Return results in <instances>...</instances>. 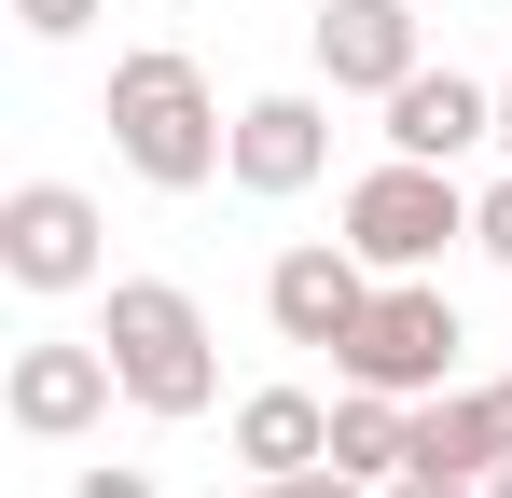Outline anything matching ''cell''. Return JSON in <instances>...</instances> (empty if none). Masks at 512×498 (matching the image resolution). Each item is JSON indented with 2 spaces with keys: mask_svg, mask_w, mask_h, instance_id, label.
I'll return each instance as SVG.
<instances>
[{
  "mask_svg": "<svg viewBox=\"0 0 512 498\" xmlns=\"http://www.w3.org/2000/svg\"><path fill=\"white\" fill-rule=\"evenodd\" d=\"M97 125H111V153L139 166L153 194H208V180L236 166V111L208 97V70H194L180 42H139V56H111V97H97Z\"/></svg>",
  "mask_w": 512,
  "mask_h": 498,
  "instance_id": "cell-1",
  "label": "cell"
},
{
  "mask_svg": "<svg viewBox=\"0 0 512 498\" xmlns=\"http://www.w3.org/2000/svg\"><path fill=\"white\" fill-rule=\"evenodd\" d=\"M97 346H111V374H125L139 415H208L222 402V332H208V305L180 277H111Z\"/></svg>",
  "mask_w": 512,
  "mask_h": 498,
  "instance_id": "cell-2",
  "label": "cell"
},
{
  "mask_svg": "<svg viewBox=\"0 0 512 498\" xmlns=\"http://www.w3.org/2000/svg\"><path fill=\"white\" fill-rule=\"evenodd\" d=\"M457 236H471V194H457V166L388 153V166H360V180H346V249H360L374 277H429Z\"/></svg>",
  "mask_w": 512,
  "mask_h": 498,
  "instance_id": "cell-3",
  "label": "cell"
},
{
  "mask_svg": "<svg viewBox=\"0 0 512 498\" xmlns=\"http://www.w3.org/2000/svg\"><path fill=\"white\" fill-rule=\"evenodd\" d=\"M457 305L429 291V277H374V305H360V332L333 346L346 388H402V402H429V388H457Z\"/></svg>",
  "mask_w": 512,
  "mask_h": 498,
  "instance_id": "cell-4",
  "label": "cell"
},
{
  "mask_svg": "<svg viewBox=\"0 0 512 498\" xmlns=\"http://www.w3.org/2000/svg\"><path fill=\"white\" fill-rule=\"evenodd\" d=\"M111 222H97L84 180H14L0 194V277L14 291H97V263H111Z\"/></svg>",
  "mask_w": 512,
  "mask_h": 498,
  "instance_id": "cell-5",
  "label": "cell"
},
{
  "mask_svg": "<svg viewBox=\"0 0 512 498\" xmlns=\"http://www.w3.org/2000/svg\"><path fill=\"white\" fill-rule=\"evenodd\" d=\"M125 402V374H111V346H70V332H42V346H14V374H0V415L28 429V443H84L97 415Z\"/></svg>",
  "mask_w": 512,
  "mask_h": 498,
  "instance_id": "cell-6",
  "label": "cell"
},
{
  "mask_svg": "<svg viewBox=\"0 0 512 498\" xmlns=\"http://www.w3.org/2000/svg\"><path fill=\"white\" fill-rule=\"evenodd\" d=\"M360 305H374V263H360L346 236H305V249L263 263V319H277V346H346Z\"/></svg>",
  "mask_w": 512,
  "mask_h": 498,
  "instance_id": "cell-7",
  "label": "cell"
},
{
  "mask_svg": "<svg viewBox=\"0 0 512 498\" xmlns=\"http://www.w3.org/2000/svg\"><path fill=\"white\" fill-rule=\"evenodd\" d=\"M305 42H319V83H333V97H388V83L429 70L402 0H319V28H305Z\"/></svg>",
  "mask_w": 512,
  "mask_h": 498,
  "instance_id": "cell-8",
  "label": "cell"
},
{
  "mask_svg": "<svg viewBox=\"0 0 512 498\" xmlns=\"http://www.w3.org/2000/svg\"><path fill=\"white\" fill-rule=\"evenodd\" d=\"M374 111H388V153H429V166L499 139V83H471V70H416V83H388Z\"/></svg>",
  "mask_w": 512,
  "mask_h": 498,
  "instance_id": "cell-9",
  "label": "cell"
},
{
  "mask_svg": "<svg viewBox=\"0 0 512 498\" xmlns=\"http://www.w3.org/2000/svg\"><path fill=\"white\" fill-rule=\"evenodd\" d=\"M319 166H333V111H319V97H250V111H236V166H222L236 194L277 208V194H305Z\"/></svg>",
  "mask_w": 512,
  "mask_h": 498,
  "instance_id": "cell-10",
  "label": "cell"
},
{
  "mask_svg": "<svg viewBox=\"0 0 512 498\" xmlns=\"http://www.w3.org/2000/svg\"><path fill=\"white\" fill-rule=\"evenodd\" d=\"M236 457H250V485L319 471V457H333V402H319V388H250V402H236Z\"/></svg>",
  "mask_w": 512,
  "mask_h": 498,
  "instance_id": "cell-11",
  "label": "cell"
},
{
  "mask_svg": "<svg viewBox=\"0 0 512 498\" xmlns=\"http://www.w3.org/2000/svg\"><path fill=\"white\" fill-rule=\"evenodd\" d=\"M499 457H512V402L499 388H429L416 402V457H402V471H471V485H485Z\"/></svg>",
  "mask_w": 512,
  "mask_h": 498,
  "instance_id": "cell-12",
  "label": "cell"
},
{
  "mask_svg": "<svg viewBox=\"0 0 512 498\" xmlns=\"http://www.w3.org/2000/svg\"><path fill=\"white\" fill-rule=\"evenodd\" d=\"M402 457H416V402H402V388H346V402H333V471L388 485Z\"/></svg>",
  "mask_w": 512,
  "mask_h": 498,
  "instance_id": "cell-13",
  "label": "cell"
},
{
  "mask_svg": "<svg viewBox=\"0 0 512 498\" xmlns=\"http://www.w3.org/2000/svg\"><path fill=\"white\" fill-rule=\"evenodd\" d=\"M14 28H28V42H84L97 0H14Z\"/></svg>",
  "mask_w": 512,
  "mask_h": 498,
  "instance_id": "cell-14",
  "label": "cell"
},
{
  "mask_svg": "<svg viewBox=\"0 0 512 498\" xmlns=\"http://www.w3.org/2000/svg\"><path fill=\"white\" fill-rule=\"evenodd\" d=\"M471 249H485V263H512V180H485V194H471Z\"/></svg>",
  "mask_w": 512,
  "mask_h": 498,
  "instance_id": "cell-15",
  "label": "cell"
},
{
  "mask_svg": "<svg viewBox=\"0 0 512 498\" xmlns=\"http://www.w3.org/2000/svg\"><path fill=\"white\" fill-rule=\"evenodd\" d=\"M388 498H485L471 471H388Z\"/></svg>",
  "mask_w": 512,
  "mask_h": 498,
  "instance_id": "cell-16",
  "label": "cell"
},
{
  "mask_svg": "<svg viewBox=\"0 0 512 498\" xmlns=\"http://www.w3.org/2000/svg\"><path fill=\"white\" fill-rule=\"evenodd\" d=\"M70 498H153V471H125V457H111V471H84Z\"/></svg>",
  "mask_w": 512,
  "mask_h": 498,
  "instance_id": "cell-17",
  "label": "cell"
},
{
  "mask_svg": "<svg viewBox=\"0 0 512 498\" xmlns=\"http://www.w3.org/2000/svg\"><path fill=\"white\" fill-rule=\"evenodd\" d=\"M485 498H512V457H499V471H485Z\"/></svg>",
  "mask_w": 512,
  "mask_h": 498,
  "instance_id": "cell-18",
  "label": "cell"
},
{
  "mask_svg": "<svg viewBox=\"0 0 512 498\" xmlns=\"http://www.w3.org/2000/svg\"><path fill=\"white\" fill-rule=\"evenodd\" d=\"M499 153H512V83H499Z\"/></svg>",
  "mask_w": 512,
  "mask_h": 498,
  "instance_id": "cell-19",
  "label": "cell"
},
{
  "mask_svg": "<svg viewBox=\"0 0 512 498\" xmlns=\"http://www.w3.org/2000/svg\"><path fill=\"white\" fill-rule=\"evenodd\" d=\"M250 498H291V485H250Z\"/></svg>",
  "mask_w": 512,
  "mask_h": 498,
  "instance_id": "cell-20",
  "label": "cell"
},
{
  "mask_svg": "<svg viewBox=\"0 0 512 498\" xmlns=\"http://www.w3.org/2000/svg\"><path fill=\"white\" fill-rule=\"evenodd\" d=\"M167 14H194V0H167Z\"/></svg>",
  "mask_w": 512,
  "mask_h": 498,
  "instance_id": "cell-21",
  "label": "cell"
},
{
  "mask_svg": "<svg viewBox=\"0 0 512 498\" xmlns=\"http://www.w3.org/2000/svg\"><path fill=\"white\" fill-rule=\"evenodd\" d=\"M499 402H512V374H499Z\"/></svg>",
  "mask_w": 512,
  "mask_h": 498,
  "instance_id": "cell-22",
  "label": "cell"
}]
</instances>
